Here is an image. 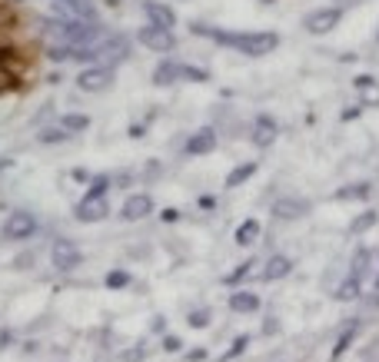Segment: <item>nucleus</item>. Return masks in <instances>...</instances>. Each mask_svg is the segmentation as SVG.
I'll use <instances>...</instances> for the list:
<instances>
[{
	"instance_id": "1",
	"label": "nucleus",
	"mask_w": 379,
	"mask_h": 362,
	"mask_svg": "<svg viewBox=\"0 0 379 362\" xmlns=\"http://www.w3.org/2000/svg\"><path fill=\"white\" fill-rule=\"evenodd\" d=\"M200 34H207L209 40H216L220 47H233L240 54L249 57H266L280 47V34L273 30H249V34H236V30H220V27H196Z\"/></svg>"
},
{
	"instance_id": "2",
	"label": "nucleus",
	"mask_w": 379,
	"mask_h": 362,
	"mask_svg": "<svg viewBox=\"0 0 379 362\" xmlns=\"http://www.w3.org/2000/svg\"><path fill=\"white\" fill-rule=\"evenodd\" d=\"M130 40L120 37V34H110V37H100L94 47H87V50H80L74 54V60H90L96 67H107V70H114L116 63H123V60L130 57Z\"/></svg>"
},
{
	"instance_id": "3",
	"label": "nucleus",
	"mask_w": 379,
	"mask_h": 362,
	"mask_svg": "<svg viewBox=\"0 0 379 362\" xmlns=\"http://www.w3.org/2000/svg\"><path fill=\"white\" fill-rule=\"evenodd\" d=\"M74 216L80 223H100V220H107V216H110V200H107V193L87 190V196H80V203L74 206Z\"/></svg>"
},
{
	"instance_id": "4",
	"label": "nucleus",
	"mask_w": 379,
	"mask_h": 362,
	"mask_svg": "<svg viewBox=\"0 0 379 362\" xmlns=\"http://www.w3.org/2000/svg\"><path fill=\"white\" fill-rule=\"evenodd\" d=\"M342 20V10L340 7H320V10H309L303 20V27L313 34V37H322L329 30H336V23Z\"/></svg>"
},
{
	"instance_id": "5",
	"label": "nucleus",
	"mask_w": 379,
	"mask_h": 362,
	"mask_svg": "<svg viewBox=\"0 0 379 362\" xmlns=\"http://www.w3.org/2000/svg\"><path fill=\"white\" fill-rule=\"evenodd\" d=\"M136 40H140L147 50H153V54H170L173 47H176V37H173V30L153 27V23L140 27V30H136Z\"/></svg>"
},
{
	"instance_id": "6",
	"label": "nucleus",
	"mask_w": 379,
	"mask_h": 362,
	"mask_svg": "<svg viewBox=\"0 0 379 362\" xmlns=\"http://www.w3.org/2000/svg\"><path fill=\"white\" fill-rule=\"evenodd\" d=\"M76 87L83 94H103V90L114 87V70H107V67H87V70L76 74Z\"/></svg>"
},
{
	"instance_id": "7",
	"label": "nucleus",
	"mask_w": 379,
	"mask_h": 362,
	"mask_svg": "<svg viewBox=\"0 0 379 362\" xmlns=\"http://www.w3.org/2000/svg\"><path fill=\"white\" fill-rule=\"evenodd\" d=\"M37 233V220H34V213L27 210H17L7 216V223H3V236L7 239H14V243H20V239H30Z\"/></svg>"
},
{
	"instance_id": "8",
	"label": "nucleus",
	"mask_w": 379,
	"mask_h": 362,
	"mask_svg": "<svg viewBox=\"0 0 379 362\" xmlns=\"http://www.w3.org/2000/svg\"><path fill=\"white\" fill-rule=\"evenodd\" d=\"M150 213H153L150 193H130V196L123 200V206H120V220H123V223H140V220H147Z\"/></svg>"
},
{
	"instance_id": "9",
	"label": "nucleus",
	"mask_w": 379,
	"mask_h": 362,
	"mask_svg": "<svg viewBox=\"0 0 379 362\" xmlns=\"http://www.w3.org/2000/svg\"><path fill=\"white\" fill-rule=\"evenodd\" d=\"M50 263H54V269H60V273L76 269L80 266V249H76V243H70V239H54V246H50Z\"/></svg>"
},
{
	"instance_id": "10",
	"label": "nucleus",
	"mask_w": 379,
	"mask_h": 362,
	"mask_svg": "<svg viewBox=\"0 0 379 362\" xmlns=\"http://www.w3.org/2000/svg\"><path fill=\"white\" fill-rule=\"evenodd\" d=\"M306 213H309V203H306V200H300V196H280V200L273 203V220H280V223L303 220Z\"/></svg>"
},
{
	"instance_id": "11",
	"label": "nucleus",
	"mask_w": 379,
	"mask_h": 362,
	"mask_svg": "<svg viewBox=\"0 0 379 362\" xmlns=\"http://www.w3.org/2000/svg\"><path fill=\"white\" fill-rule=\"evenodd\" d=\"M289 273H293V259L283 256V253H273L263 263V269H260V279H263V283H276V279H283Z\"/></svg>"
},
{
	"instance_id": "12",
	"label": "nucleus",
	"mask_w": 379,
	"mask_h": 362,
	"mask_svg": "<svg viewBox=\"0 0 379 362\" xmlns=\"http://www.w3.org/2000/svg\"><path fill=\"white\" fill-rule=\"evenodd\" d=\"M213 150H216V130L213 127H203L187 140V156H207Z\"/></svg>"
},
{
	"instance_id": "13",
	"label": "nucleus",
	"mask_w": 379,
	"mask_h": 362,
	"mask_svg": "<svg viewBox=\"0 0 379 362\" xmlns=\"http://www.w3.org/2000/svg\"><path fill=\"white\" fill-rule=\"evenodd\" d=\"M253 147H273L276 143V136H280V127H276V120L273 116H260L256 123H253Z\"/></svg>"
},
{
	"instance_id": "14",
	"label": "nucleus",
	"mask_w": 379,
	"mask_h": 362,
	"mask_svg": "<svg viewBox=\"0 0 379 362\" xmlns=\"http://www.w3.org/2000/svg\"><path fill=\"white\" fill-rule=\"evenodd\" d=\"M143 10H147V17H150L153 27H163V30H173V27H176V14H173L167 3H160V0H147Z\"/></svg>"
},
{
	"instance_id": "15",
	"label": "nucleus",
	"mask_w": 379,
	"mask_h": 362,
	"mask_svg": "<svg viewBox=\"0 0 379 362\" xmlns=\"http://www.w3.org/2000/svg\"><path fill=\"white\" fill-rule=\"evenodd\" d=\"M227 306H229V312L249 316V312H260V296L256 292H233Z\"/></svg>"
},
{
	"instance_id": "16",
	"label": "nucleus",
	"mask_w": 379,
	"mask_h": 362,
	"mask_svg": "<svg viewBox=\"0 0 379 362\" xmlns=\"http://www.w3.org/2000/svg\"><path fill=\"white\" fill-rule=\"evenodd\" d=\"M180 67H183L180 60H163V63L153 70V83H156V87H170V83H176V80H180Z\"/></svg>"
},
{
	"instance_id": "17",
	"label": "nucleus",
	"mask_w": 379,
	"mask_h": 362,
	"mask_svg": "<svg viewBox=\"0 0 379 362\" xmlns=\"http://www.w3.org/2000/svg\"><path fill=\"white\" fill-rule=\"evenodd\" d=\"M260 233H263L260 220H243V223L236 226V233H233V239H236V246H253V243L260 239Z\"/></svg>"
},
{
	"instance_id": "18",
	"label": "nucleus",
	"mask_w": 379,
	"mask_h": 362,
	"mask_svg": "<svg viewBox=\"0 0 379 362\" xmlns=\"http://www.w3.org/2000/svg\"><path fill=\"white\" fill-rule=\"evenodd\" d=\"M356 90H360L362 107H379V80H373V76H356Z\"/></svg>"
},
{
	"instance_id": "19",
	"label": "nucleus",
	"mask_w": 379,
	"mask_h": 362,
	"mask_svg": "<svg viewBox=\"0 0 379 362\" xmlns=\"http://www.w3.org/2000/svg\"><path fill=\"white\" fill-rule=\"evenodd\" d=\"M373 266V249L369 246H360L356 249V256H353V263H349V276H356V279H366V273Z\"/></svg>"
},
{
	"instance_id": "20",
	"label": "nucleus",
	"mask_w": 379,
	"mask_h": 362,
	"mask_svg": "<svg viewBox=\"0 0 379 362\" xmlns=\"http://www.w3.org/2000/svg\"><path fill=\"white\" fill-rule=\"evenodd\" d=\"M256 170H260V163H253V160H249V163H240L236 170H229L227 180H223V183H227V190H236V187H243V183H247V180H249V176H253Z\"/></svg>"
},
{
	"instance_id": "21",
	"label": "nucleus",
	"mask_w": 379,
	"mask_h": 362,
	"mask_svg": "<svg viewBox=\"0 0 379 362\" xmlns=\"http://www.w3.org/2000/svg\"><path fill=\"white\" fill-rule=\"evenodd\" d=\"M57 127H63L67 134L74 136V134H83V130H90V116L87 114H63L57 120Z\"/></svg>"
},
{
	"instance_id": "22",
	"label": "nucleus",
	"mask_w": 379,
	"mask_h": 362,
	"mask_svg": "<svg viewBox=\"0 0 379 362\" xmlns=\"http://www.w3.org/2000/svg\"><path fill=\"white\" fill-rule=\"evenodd\" d=\"M360 292H362V283H360V279H356V276H346L340 286H336V299H340V303H353Z\"/></svg>"
},
{
	"instance_id": "23",
	"label": "nucleus",
	"mask_w": 379,
	"mask_h": 362,
	"mask_svg": "<svg viewBox=\"0 0 379 362\" xmlns=\"http://www.w3.org/2000/svg\"><path fill=\"white\" fill-rule=\"evenodd\" d=\"M369 193H373V187H369V183H349V187H340L333 196L346 203V200H366Z\"/></svg>"
},
{
	"instance_id": "24",
	"label": "nucleus",
	"mask_w": 379,
	"mask_h": 362,
	"mask_svg": "<svg viewBox=\"0 0 379 362\" xmlns=\"http://www.w3.org/2000/svg\"><path fill=\"white\" fill-rule=\"evenodd\" d=\"M130 283H133V276L127 269H110V273L103 276V286L107 289H127Z\"/></svg>"
},
{
	"instance_id": "25",
	"label": "nucleus",
	"mask_w": 379,
	"mask_h": 362,
	"mask_svg": "<svg viewBox=\"0 0 379 362\" xmlns=\"http://www.w3.org/2000/svg\"><path fill=\"white\" fill-rule=\"evenodd\" d=\"M253 269H256V263H253V259H247V263H240L236 269H229L227 276H223V283H227V286H240V283L247 279Z\"/></svg>"
},
{
	"instance_id": "26",
	"label": "nucleus",
	"mask_w": 379,
	"mask_h": 362,
	"mask_svg": "<svg viewBox=\"0 0 379 362\" xmlns=\"http://www.w3.org/2000/svg\"><path fill=\"white\" fill-rule=\"evenodd\" d=\"M70 134L63 130V127H47V130H40V143L43 147H57V143H67Z\"/></svg>"
},
{
	"instance_id": "27",
	"label": "nucleus",
	"mask_w": 379,
	"mask_h": 362,
	"mask_svg": "<svg viewBox=\"0 0 379 362\" xmlns=\"http://www.w3.org/2000/svg\"><path fill=\"white\" fill-rule=\"evenodd\" d=\"M356 339V323H346V329H342V336L336 339V345H333V359H340L342 352L349 349V343Z\"/></svg>"
},
{
	"instance_id": "28",
	"label": "nucleus",
	"mask_w": 379,
	"mask_h": 362,
	"mask_svg": "<svg viewBox=\"0 0 379 362\" xmlns=\"http://www.w3.org/2000/svg\"><path fill=\"white\" fill-rule=\"evenodd\" d=\"M376 220H379V213H376V210H366V213H360V216L353 220V226H349V233H366V229H373V226H376Z\"/></svg>"
},
{
	"instance_id": "29",
	"label": "nucleus",
	"mask_w": 379,
	"mask_h": 362,
	"mask_svg": "<svg viewBox=\"0 0 379 362\" xmlns=\"http://www.w3.org/2000/svg\"><path fill=\"white\" fill-rule=\"evenodd\" d=\"M187 323L193 326V329H203V326L209 323V309H193V312L187 316Z\"/></svg>"
},
{
	"instance_id": "30",
	"label": "nucleus",
	"mask_w": 379,
	"mask_h": 362,
	"mask_svg": "<svg viewBox=\"0 0 379 362\" xmlns=\"http://www.w3.org/2000/svg\"><path fill=\"white\" fill-rule=\"evenodd\" d=\"M180 80H196V83H203L207 74H203V70H196V67H187V63H183V67H180Z\"/></svg>"
},
{
	"instance_id": "31",
	"label": "nucleus",
	"mask_w": 379,
	"mask_h": 362,
	"mask_svg": "<svg viewBox=\"0 0 379 362\" xmlns=\"http://www.w3.org/2000/svg\"><path fill=\"white\" fill-rule=\"evenodd\" d=\"M14 90V74L7 70V63H0V94Z\"/></svg>"
},
{
	"instance_id": "32",
	"label": "nucleus",
	"mask_w": 379,
	"mask_h": 362,
	"mask_svg": "<svg viewBox=\"0 0 379 362\" xmlns=\"http://www.w3.org/2000/svg\"><path fill=\"white\" fill-rule=\"evenodd\" d=\"M247 343H249V339H247V336H240V339H233V345H229V349H227V356H223V359H236V356H240V352H243V349H247Z\"/></svg>"
},
{
	"instance_id": "33",
	"label": "nucleus",
	"mask_w": 379,
	"mask_h": 362,
	"mask_svg": "<svg viewBox=\"0 0 379 362\" xmlns=\"http://www.w3.org/2000/svg\"><path fill=\"white\" fill-rule=\"evenodd\" d=\"M207 356H209L207 349H203V345H196V349H190L183 359H187V362H207Z\"/></svg>"
},
{
	"instance_id": "34",
	"label": "nucleus",
	"mask_w": 379,
	"mask_h": 362,
	"mask_svg": "<svg viewBox=\"0 0 379 362\" xmlns=\"http://www.w3.org/2000/svg\"><path fill=\"white\" fill-rule=\"evenodd\" d=\"M70 176H74L76 183H94V176H90V173H87V170H83V167H76V170L70 173Z\"/></svg>"
},
{
	"instance_id": "35",
	"label": "nucleus",
	"mask_w": 379,
	"mask_h": 362,
	"mask_svg": "<svg viewBox=\"0 0 379 362\" xmlns=\"http://www.w3.org/2000/svg\"><path fill=\"white\" fill-rule=\"evenodd\" d=\"M200 210H216V196L203 193V196H200Z\"/></svg>"
},
{
	"instance_id": "36",
	"label": "nucleus",
	"mask_w": 379,
	"mask_h": 362,
	"mask_svg": "<svg viewBox=\"0 0 379 362\" xmlns=\"http://www.w3.org/2000/svg\"><path fill=\"white\" fill-rule=\"evenodd\" d=\"M180 339H176V336H167V339H163V349H167V352H180Z\"/></svg>"
},
{
	"instance_id": "37",
	"label": "nucleus",
	"mask_w": 379,
	"mask_h": 362,
	"mask_svg": "<svg viewBox=\"0 0 379 362\" xmlns=\"http://www.w3.org/2000/svg\"><path fill=\"white\" fill-rule=\"evenodd\" d=\"M150 329H153V332H163V329H167V319H163V316H156V319L150 323Z\"/></svg>"
},
{
	"instance_id": "38",
	"label": "nucleus",
	"mask_w": 379,
	"mask_h": 362,
	"mask_svg": "<svg viewBox=\"0 0 379 362\" xmlns=\"http://www.w3.org/2000/svg\"><path fill=\"white\" fill-rule=\"evenodd\" d=\"M160 216H163V223H176V220H180V213L176 210H163Z\"/></svg>"
},
{
	"instance_id": "39",
	"label": "nucleus",
	"mask_w": 379,
	"mask_h": 362,
	"mask_svg": "<svg viewBox=\"0 0 379 362\" xmlns=\"http://www.w3.org/2000/svg\"><path fill=\"white\" fill-rule=\"evenodd\" d=\"M360 116V107H349V110H342V120L349 123V120H356Z\"/></svg>"
},
{
	"instance_id": "40",
	"label": "nucleus",
	"mask_w": 379,
	"mask_h": 362,
	"mask_svg": "<svg viewBox=\"0 0 379 362\" xmlns=\"http://www.w3.org/2000/svg\"><path fill=\"white\" fill-rule=\"evenodd\" d=\"M10 343V332H0V345H7Z\"/></svg>"
},
{
	"instance_id": "41",
	"label": "nucleus",
	"mask_w": 379,
	"mask_h": 362,
	"mask_svg": "<svg viewBox=\"0 0 379 362\" xmlns=\"http://www.w3.org/2000/svg\"><path fill=\"white\" fill-rule=\"evenodd\" d=\"M376 289H379V276H376Z\"/></svg>"
},
{
	"instance_id": "42",
	"label": "nucleus",
	"mask_w": 379,
	"mask_h": 362,
	"mask_svg": "<svg viewBox=\"0 0 379 362\" xmlns=\"http://www.w3.org/2000/svg\"><path fill=\"white\" fill-rule=\"evenodd\" d=\"M376 40H379V34H376Z\"/></svg>"
}]
</instances>
